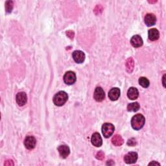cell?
I'll use <instances>...</instances> for the list:
<instances>
[{
    "mask_svg": "<svg viewBox=\"0 0 166 166\" xmlns=\"http://www.w3.org/2000/svg\"><path fill=\"white\" fill-rule=\"evenodd\" d=\"M145 119L144 116L142 114H136L133 118H132V120H131V125H132V127L134 129L138 130H140L145 125Z\"/></svg>",
    "mask_w": 166,
    "mask_h": 166,
    "instance_id": "cell-1",
    "label": "cell"
},
{
    "mask_svg": "<svg viewBox=\"0 0 166 166\" xmlns=\"http://www.w3.org/2000/svg\"><path fill=\"white\" fill-rule=\"evenodd\" d=\"M68 99V94L64 92L60 91L56 93L53 97V103L57 106L61 107L64 105Z\"/></svg>",
    "mask_w": 166,
    "mask_h": 166,
    "instance_id": "cell-2",
    "label": "cell"
},
{
    "mask_svg": "<svg viewBox=\"0 0 166 166\" xmlns=\"http://www.w3.org/2000/svg\"><path fill=\"white\" fill-rule=\"evenodd\" d=\"M114 129V126L112 124L109 123H104L102 126V133L104 137L108 138L112 135Z\"/></svg>",
    "mask_w": 166,
    "mask_h": 166,
    "instance_id": "cell-3",
    "label": "cell"
},
{
    "mask_svg": "<svg viewBox=\"0 0 166 166\" xmlns=\"http://www.w3.org/2000/svg\"><path fill=\"white\" fill-rule=\"evenodd\" d=\"M64 81L66 84L72 85L76 81V75L73 72H67L64 75Z\"/></svg>",
    "mask_w": 166,
    "mask_h": 166,
    "instance_id": "cell-4",
    "label": "cell"
},
{
    "mask_svg": "<svg viewBox=\"0 0 166 166\" xmlns=\"http://www.w3.org/2000/svg\"><path fill=\"white\" fill-rule=\"evenodd\" d=\"M36 144H37V140L33 136H28L25 139L24 145L29 150L33 149V148L35 147Z\"/></svg>",
    "mask_w": 166,
    "mask_h": 166,
    "instance_id": "cell-5",
    "label": "cell"
},
{
    "mask_svg": "<svg viewBox=\"0 0 166 166\" xmlns=\"http://www.w3.org/2000/svg\"><path fill=\"white\" fill-rule=\"evenodd\" d=\"M16 100L17 103L18 104V105L20 107H22L26 104L28 101V97H27V94H26L25 92H19L17 93L16 95Z\"/></svg>",
    "mask_w": 166,
    "mask_h": 166,
    "instance_id": "cell-6",
    "label": "cell"
},
{
    "mask_svg": "<svg viewBox=\"0 0 166 166\" xmlns=\"http://www.w3.org/2000/svg\"><path fill=\"white\" fill-rule=\"evenodd\" d=\"M93 97L95 101L98 102L103 101L104 97H105V94H104V92L101 87H97V88H95L93 93Z\"/></svg>",
    "mask_w": 166,
    "mask_h": 166,
    "instance_id": "cell-7",
    "label": "cell"
},
{
    "mask_svg": "<svg viewBox=\"0 0 166 166\" xmlns=\"http://www.w3.org/2000/svg\"><path fill=\"white\" fill-rule=\"evenodd\" d=\"M138 160V154L135 152H130L127 154L124 157L125 162L128 164L135 163Z\"/></svg>",
    "mask_w": 166,
    "mask_h": 166,
    "instance_id": "cell-8",
    "label": "cell"
},
{
    "mask_svg": "<svg viewBox=\"0 0 166 166\" xmlns=\"http://www.w3.org/2000/svg\"><path fill=\"white\" fill-rule=\"evenodd\" d=\"M73 58L77 63H83L85 60V54L81 51H75L73 53Z\"/></svg>",
    "mask_w": 166,
    "mask_h": 166,
    "instance_id": "cell-9",
    "label": "cell"
},
{
    "mask_svg": "<svg viewBox=\"0 0 166 166\" xmlns=\"http://www.w3.org/2000/svg\"><path fill=\"white\" fill-rule=\"evenodd\" d=\"M91 142L92 145L98 147H101L103 143L102 138L98 133H95L93 134L91 138Z\"/></svg>",
    "mask_w": 166,
    "mask_h": 166,
    "instance_id": "cell-10",
    "label": "cell"
},
{
    "mask_svg": "<svg viewBox=\"0 0 166 166\" xmlns=\"http://www.w3.org/2000/svg\"><path fill=\"white\" fill-rule=\"evenodd\" d=\"M58 151L60 154V156L62 157L63 158H67L69 153H70V150H69V147L65 145L59 146L58 147Z\"/></svg>",
    "mask_w": 166,
    "mask_h": 166,
    "instance_id": "cell-11",
    "label": "cell"
},
{
    "mask_svg": "<svg viewBox=\"0 0 166 166\" xmlns=\"http://www.w3.org/2000/svg\"><path fill=\"white\" fill-rule=\"evenodd\" d=\"M120 93V90L119 88H112L108 92V97L111 101H116L119 98Z\"/></svg>",
    "mask_w": 166,
    "mask_h": 166,
    "instance_id": "cell-12",
    "label": "cell"
},
{
    "mask_svg": "<svg viewBox=\"0 0 166 166\" xmlns=\"http://www.w3.org/2000/svg\"><path fill=\"white\" fill-rule=\"evenodd\" d=\"M156 18L154 14L152 13H149V14H147L145 16V23L148 26V27L154 25L156 23Z\"/></svg>",
    "mask_w": 166,
    "mask_h": 166,
    "instance_id": "cell-13",
    "label": "cell"
},
{
    "mask_svg": "<svg viewBox=\"0 0 166 166\" xmlns=\"http://www.w3.org/2000/svg\"><path fill=\"white\" fill-rule=\"evenodd\" d=\"M130 43L134 48H139L143 45V40L139 35H134L130 40Z\"/></svg>",
    "mask_w": 166,
    "mask_h": 166,
    "instance_id": "cell-14",
    "label": "cell"
},
{
    "mask_svg": "<svg viewBox=\"0 0 166 166\" xmlns=\"http://www.w3.org/2000/svg\"><path fill=\"white\" fill-rule=\"evenodd\" d=\"M128 98L131 100L136 99L139 96V92L134 87H131L127 92Z\"/></svg>",
    "mask_w": 166,
    "mask_h": 166,
    "instance_id": "cell-15",
    "label": "cell"
},
{
    "mask_svg": "<svg viewBox=\"0 0 166 166\" xmlns=\"http://www.w3.org/2000/svg\"><path fill=\"white\" fill-rule=\"evenodd\" d=\"M148 38H149V40L152 41H155L159 38L160 33H159V31L156 29L153 28L148 31Z\"/></svg>",
    "mask_w": 166,
    "mask_h": 166,
    "instance_id": "cell-16",
    "label": "cell"
},
{
    "mask_svg": "<svg viewBox=\"0 0 166 166\" xmlns=\"http://www.w3.org/2000/svg\"><path fill=\"white\" fill-rule=\"evenodd\" d=\"M112 142L116 146H121L123 144L124 141H123V139L122 138V137L120 135L116 134L112 138Z\"/></svg>",
    "mask_w": 166,
    "mask_h": 166,
    "instance_id": "cell-17",
    "label": "cell"
},
{
    "mask_svg": "<svg viewBox=\"0 0 166 166\" xmlns=\"http://www.w3.org/2000/svg\"><path fill=\"white\" fill-rule=\"evenodd\" d=\"M134 67V62L133 58H129L127 60L126 62V69L128 73H131L133 72Z\"/></svg>",
    "mask_w": 166,
    "mask_h": 166,
    "instance_id": "cell-18",
    "label": "cell"
},
{
    "mask_svg": "<svg viewBox=\"0 0 166 166\" xmlns=\"http://www.w3.org/2000/svg\"><path fill=\"white\" fill-rule=\"evenodd\" d=\"M139 107H139V104L137 102L130 103L127 106V110L129 112H136L139 110Z\"/></svg>",
    "mask_w": 166,
    "mask_h": 166,
    "instance_id": "cell-19",
    "label": "cell"
},
{
    "mask_svg": "<svg viewBox=\"0 0 166 166\" xmlns=\"http://www.w3.org/2000/svg\"><path fill=\"white\" fill-rule=\"evenodd\" d=\"M139 85H141L143 88H148L149 86V81H148L147 78L145 77H140L139 78Z\"/></svg>",
    "mask_w": 166,
    "mask_h": 166,
    "instance_id": "cell-20",
    "label": "cell"
},
{
    "mask_svg": "<svg viewBox=\"0 0 166 166\" xmlns=\"http://www.w3.org/2000/svg\"><path fill=\"white\" fill-rule=\"evenodd\" d=\"M13 2L7 1L5 3V11L7 13H11L13 8Z\"/></svg>",
    "mask_w": 166,
    "mask_h": 166,
    "instance_id": "cell-21",
    "label": "cell"
},
{
    "mask_svg": "<svg viewBox=\"0 0 166 166\" xmlns=\"http://www.w3.org/2000/svg\"><path fill=\"white\" fill-rule=\"evenodd\" d=\"M127 144L129 146H135L136 145V139L134 138H131V139H128V142H127Z\"/></svg>",
    "mask_w": 166,
    "mask_h": 166,
    "instance_id": "cell-22",
    "label": "cell"
},
{
    "mask_svg": "<svg viewBox=\"0 0 166 166\" xmlns=\"http://www.w3.org/2000/svg\"><path fill=\"white\" fill-rule=\"evenodd\" d=\"M96 158H97V159H98V160H102L104 158V153L102 151L98 152L97 153V154H96Z\"/></svg>",
    "mask_w": 166,
    "mask_h": 166,
    "instance_id": "cell-23",
    "label": "cell"
},
{
    "mask_svg": "<svg viewBox=\"0 0 166 166\" xmlns=\"http://www.w3.org/2000/svg\"><path fill=\"white\" fill-rule=\"evenodd\" d=\"M66 34H67V36L69 38H70L71 39H73V38L74 37V33L72 31H67L66 32Z\"/></svg>",
    "mask_w": 166,
    "mask_h": 166,
    "instance_id": "cell-24",
    "label": "cell"
},
{
    "mask_svg": "<svg viewBox=\"0 0 166 166\" xmlns=\"http://www.w3.org/2000/svg\"><path fill=\"white\" fill-rule=\"evenodd\" d=\"M5 165H8V166H10V165H14V163L12 160H7L5 161Z\"/></svg>",
    "mask_w": 166,
    "mask_h": 166,
    "instance_id": "cell-25",
    "label": "cell"
},
{
    "mask_svg": "<svg viewBox=\"0 0 166 166\" xmlns=\"http://www.w3.org/2000/svg\"><path fill=\"white\" fill-rule=\"evenodd\" d=\"M160 165V163H158V162H152L149 164H148V165Z\"/></svg>",
    "mask_w": 166,
    "mask_h": 166,
    "instance_id": "cell-26",
    "label": "cell"
},
{
    "mask_svg": "<svg viewBox=\"0 0 166 166\" xmlns=\"http://www.w3.org/2000/svg\"><path fill=\"white\" fill-rule=\"evenodd\" d=\"M165 75H164L163 77V84L164 87H165Z\"/></svg>",
    "mask_w": 166,
    "mask_h": 166,
    "instance_id": "cell-27",
    "label": "cell"
}]
</instances>
